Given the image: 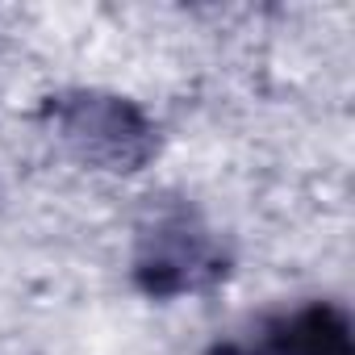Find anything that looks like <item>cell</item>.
I'll use <instances>...</instances> for the list:
<instances>
[{
	"instance_id": "3957f363",
	"label": "cell",
	"mask_w": 355,
	"mask_h": 355,
	"mask_svg": "<svg viewBox=\"0 0 355 355\" xmlns=\"http://www.w3.org/2000/svg\"><path fill=\"white\" fill-rule=\"evenodd\" d=\"M218 355H355V334L343 305L309 301L268 322L255 347H226Z\"/></svg>"
},
{
	"instance_id": "6da1fadb",
	"label": "cell",
	"mask_w": 355,
	"mask_h": 355,
	"mask_svg": "<svg viewBox=\"0 0 355 355\" xmlns=\"http://www.w3.org/2000/svg\"><path fill=\"white\" fill-rule=\"evenodd\" d=\"M42 117L71 159L105 175H134L159 155V125L121 92L67 88L42 105Z\"/></svg>"
},
{
	"instance_id": "7a4b0ae2",
	"label": "cell",
	"mask_w": 355,
	"mask_h": 355,
	"mask_svg": "<svg viewBox=\"0 0 355 355\" xmlns=\"http://www.w3.org/2000/svg\"><path fill=\"white\" fill-rule=\"evenodd\" d=\"M134 284L155 301L209 293L230 276V251L218 230L189 205L159 209L134 247Z\"/></svg>"
}]
</instances>
